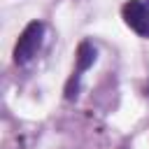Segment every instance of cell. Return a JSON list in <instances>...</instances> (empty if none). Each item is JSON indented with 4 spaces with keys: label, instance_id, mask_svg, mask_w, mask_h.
<instances>
[{
    "label": "cell",
    "instance_id": "6da1fadb",
    "mask_svg": "<svg viewBox=\"0 0 149 149\" xmlns=\"http://www.w3.org/2000/svg\"><path fill=\"white\" fill-rule=\"evenodd\" d=\"M42 42H44V23L42 21H30L21 30V35H19V40L14 44V63L16 65L30 63L40 54Z\"/></svg>",
    "mask_w": 149,
    "mask_h": 149
},
{
    "label": "cell",
    "instance_id": "7a4b0ae2",
    "mask_svg": "<svg viewBox=\"0 0 149 149\" xmlns=\"http://www.w3.org/2000/svg\"><path fill=\"white\" fill-rule=\"evenodd\" d=\"M95 61V47L84 40L79 47H77V68L72 70V77L68 79V86H65V98L72 100L77 98V88H79V79H81V72H86Z\"/></svg>",
    "mask_w": 149,
    "mask_h": 149
},
{
    "label": "cell",
    "instance_id": "3957f363",
    "mask_svg": "<svg viewBox=\"0 0 149 149\" xmlns=\"http://www.w3.org/2000/svg\"><path fill=\"white\" fill-rule=\"evenodd\" d=\"M121 16L130 30L142 37H149V5L142 0H128L121 7Z\"/></svg>",
    "mask_w": 149,
    "mask_h": 149
}]
</instances>
